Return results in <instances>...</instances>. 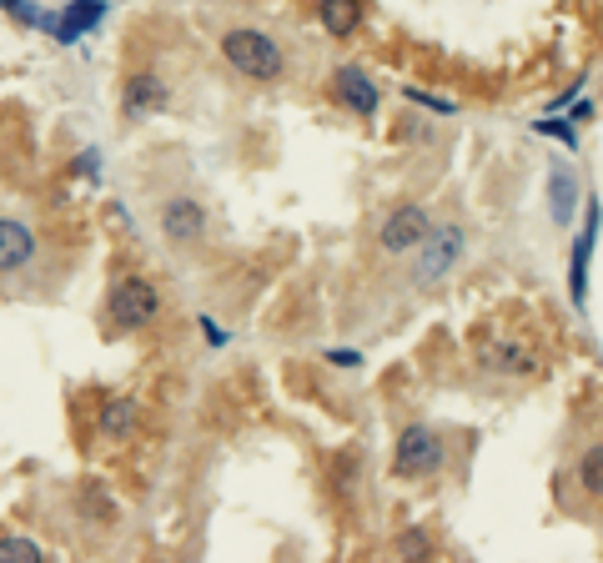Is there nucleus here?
<instances>
[{"instance_id":"nucleus-1","label":"nucleus","mask_w":603,"mask_h":563,"mask_svg":"<svg viewBox=\"0 0 603 563\" xmlns=\"http://www.w3.org/2000/svg\"><path fill=\"white\" fill-rule=\"evenodd\" d=\"M222 56H226V66H232L236 76H247V81H276L282 71H287V56H282L276 36H267V30H257V26H232L226 30Z\"/></svg>"},{"instance_id":"nucleus-22","label":"nucleus","mask_w":603,"mask_h":563,"mask_svg":"<svg viewBox=\"0 0 603 563\" xmlns=\"http://www.w3.org/2000/svg\"><path fill=\"white\" fill-rule=\"evenodd\" d=\"M332 367H362V353H353V347H332V353H322Z\"/></svg>"},{"instance_id":"nucleus-23","label":"nucleus","mask_w":603,"mask_h":563,"mask_svg":"<svg viewBox=\"0 0 603 563\" xmlns=\"http://www.w3.org/2000/svg\"><path fill=\"white\" fill-rule=\"evenodd\" d=\"M568 121H574V126H589V121H593V101H589V96H583V101H568Z\"/></svg>"},{"instance_id":"nucleus-11","label":"nucleus","mask_w":603,"mask_h":563,"mask_svg":"<svg viewBox=\"0 0 603 563\" xmlns=\"http://www.w3.org/2000/svg\"><path fill=\"white\" fill-rule=\"evenodd\" d=\"M332 96H337V101L347 106L353 117H378V106H382L378 81H372L362 66H353V61L332 71Z\"/></svg>"},{"instance_id":"nucleus-15","label":"nucleus","mask_w":603,"mask_h":563,"mask_svg":"<svg viewBox=\"0 0 603 563\" xmlns=\"http://www.w3.org/2000/svg\"><path fill=\"white\" fill-rule=\"evenodd\" d=\"M317 21L337 40L357 36V26H362V0H322V5H317Z\"/></svg>"},{"instance_id":"nucleus-5","label":"nucleus","mask_w":603,"mask_h":563,"mask_svg":"<svg viewBox=\"0 0 603 563\" xmlns=\"http://www.w3.org/2000/svg\"><path fill=\"white\" fill-rule=\"evenodd\" d=\"M40 267V232L36 222L0 211V282H21Z\"/></svg>"},{"instance_id":"nucleus-13","label":"nucleus","mask_w":603,"mask_h":563,"mask_svg":"<svg viewBox=\"0 0 603 563\" xmlns=\"http://www.w3.org/2000/svg\"><path fill=\"white\" fill-rule=\"evenodd\" d=\"M101 438L106 443H126V438H136V428H141V407H136V397H111V403L101 407Z\"/></svg>"},{"instance_id":"nucleus-9","label":"nucleus","mask_w":603,"mask_h":563,"mask_svg":"<svg viewBox=\"0 0 603 563\" xmlns=\"http://www.w3.org/2000/svg\"><path fill=\"white\" fill-rule=\"evenodd\" d=\"M543 197H549V222L558 232H568L583 207V182H578V171L568 161H549V186H543Z\"/></svg>"},{"instance_id":"nucleus-14","label":"nucleus","mask_w":603,"mask_h":563,"mask_svg":"<svg viewBox=\"0 0 603 563\" xmlns=\"http://www.w3.org/2000/svg\"><path fill=\"white\" fill-rule=\"evenodd\" d=\"M101 15H106V0H71L66 15H61V21H46V26L56 30V40H76L91 26H101Z\"/></svg>"},{"instance_id":"nucleus-4","label":"nucleus","mask_w":603,"mask_h":563,"mask_svg":"<svg viewBox=\"0 0 603 563\" xmlns=\"http://www.w3.org/2000/svg\"><path fill=\"white\" fill-rule=\"evenodd\" d=\"M447 463V448L428 423H407L403 438H397V458H393V473L407 478V484H418V478H438Z\"/></svg>"},{"instance_id":"nucleus-10","label":"nucleus","mask_w":603,"mask_h":563,"mask_svg":"<svg viewBox=\"0 0 603 563\" xmlns=\"http://www.w3.org/2000/svg\"><path fill=\"white\" fill-rule=\"evenodd\" d=\"M478 363H483L488 372H499V378H533L538 367H543V357H538V347L524 338H499L478 353Z\"/></svg>"},{"instance_id":"nucleus-17","label":"nucleus","mask_w":603,"mask_h":563,"mask_svg":"<svg viewBox=\"0 0 603 563\" xmlns=\"http://www.w3.org/2000/svg\"><path fill=\"white\" fill-rule=\"evenodd\" d=\"M393 553L397 559H428V553H433V534H428V528H403V534L393 538Z\"/></svg>"},{"instance_id":"nucleus-2","label":"nucleus","mask_w":603,"mask_h":563,"mask_svg":"<svg viewBox=\"0 0 603 563\" xmlns=\"http://www.w3.org/2000/svg\"><path fill=\"white\" fill-rule=\"evenodd\" d=\"M106 317L116 322L121 332H136V328H151L161 317V292L157 282L146 272H121L111 282V297H106Z\"/></svg>"},{"instance_id":"nucleus-8","label":"nucleus","mask_w":603,"mask_h":563,"mask_svg":"<svg viewBox=\"0 0 603 563\" xmlns=\"http://www.w3.org/2000/svg\"><path fill=\"white\" fill-rule=\"evenodd\" d=\"M157 227L171 247H197L201 236H207V207H201L197 197H182V192H176V197L161 201Z\"/></svg>"},{"instance_id":"nucleus-16","label":"nucleus","mask_w":603,"mask_h":563,"mask_svg":"<svg viewBox=\"0 0 603 563\" xmlns=\"http://www.w3.org/2000/svg\"><path fill=\"white\" fill-rule=\"evenodd\" d=\"M574 478H578V488H583V493L603 498V443H593V448H583V453H578Z\"/></svg>"},{"instance_id":"nucleus-7","label":"nucleus","mask_w":603,"mask_h":563,"mask_svg":"<svg viewBox=\"0 0 603 563\" xmlns=\"http://www.w3.org/2000/svg\"><path fill=\"white\" fill-rule=\"evenodd\" d=\"M599 227H603V207L589 201L583 232L574 236V252H568V302H574L578 313L589 307V272H593V247H599Z\"/></svg>"},{"instance_id":"nucleus-18","label":"nucleus","mask_w":603,"mask_h":563,"mask_svg":"<svg viewBox=\"0 0 603 563\" xmlns=\"http://www.w3.org/2000/svg\"><path fill=\"white\" fill-rule=\"evenodd\" d=\"M36 559H40V549L30 543V538H21V534L0 538V563H36Z\"/></svg>"},{"instance_id":"nucleus-6","label":"nucleus","mask_w":603,"mask_h":563,"mask_svg":"<svg viewBox=\"0 0 603 563\" xmlns=\"http://www.w3.org/2000/svg\"><path fill=\"white\" fill-rule=\"evenodd\" d=\"M433 232V211L418 207V201H403V207L387 211V222L378 232V247L387 257H407V252H418V242Z\"/></svg>"},{"instance_id":"nucleus-3","label":"nucleus","mask_w":603,"mask_h":563,"mask_svg":"<svg viewBox=\"0 0 603 563\" xmlns=\"http://www.w3.org/2000/svg\"><path fill=\"white\" fill-rule=\"evenodd\" d=\"M463 252H468V227H458V222H443V227H438V222H433V232L418 242L413 282H418V287H438L443 277L458 272Z\"/></svg>"},{"instance_id":"nucleus-12","label":"nucleus","mask_w":603,"mask_h":563,"mask_svg":"<svg viewBox=\"0 0 603 563\" xmlns=\"http://www.w3.org/2000/svg\"><path fill=\"white\" fill-rule=\"evenodd\" d=\"M161 106H167V81H161L157 71H141V76L126 81V96H121V117L126 121L157 117Z\"/></svg>"},{"instance_id":"nucleus-20","label":"nucleus","mask_w":603,"mask_h":563,"mask_svg":"<svg viewBox=\"0 0 603 563\" xmlns=\"http://www.w3.org/2000/svg\"><path fill=\"white\" fill-rule=\"evenodd\" d=\"M407 101L428 106V111H438V117H453V111H458L453 101H443V96H433V91H418V86H407Z\"/></svg>"},{"instance_id":"nucleus-19","label":"nucleus","mask_w":603,"mask_h":563,"mask_svg":"<svg viewBox=\"0 0 603 563\" xmlns=\"http://www.w3.org/2000/svg\"><path fill=\"white\" fill-rule=\"evenodd\" d=\"M533 132L538 136H553V142H564L568 146V151H574V146H578V126H574V121H558V117H538L533 121Z\"/></svg>"},{"instance_id":"nucleus-21","label":"nucleus","mask_w":603,"mask_h":563,"mask_svg":"<svg viewBox=\"0 0 603 563\" xmlns=\"http://www.w3.org/2000/svg\"><path fill=\"white\" fill-rule=\"evenodd\" d=\"M0 5H5L15 21H26V26H46V15H40L36 5H26V0H0Z\"/></svg>"}]
</instances>
